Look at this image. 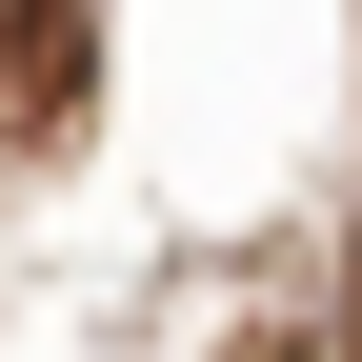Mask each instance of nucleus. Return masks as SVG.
<instances>
[{"instance_id": "nucleus-1", "label": "nucleus", "mask_w": 362, "mask_h": 362, "mask_svg": "<svg viewBox=\"0 0 362 362\" xmlns=\"http://www.w3.org/2000/svg\"><path fill=\"white\" fill-rule=\"evenodd\" d=\"M81 81H101V21L81 0H0V141H61Z\"/></svg>"}]
</instances>
